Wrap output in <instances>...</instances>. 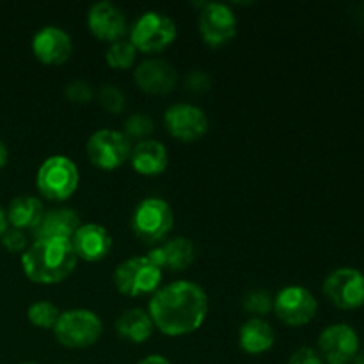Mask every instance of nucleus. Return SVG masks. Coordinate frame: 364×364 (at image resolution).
<instances>
[{"label": "nucleus", "instance_id": "27", "mask_svg": "<svg viewBox=\"0 0 364 364\" xmlns=\"http://www.w3.org/2000/svg\"><path fill=\"white\" fill-rule=\"evenodd\" d=\"M244 309L252 318H263L274 311V297L265 290H252L244 297Z\"/></svg>", "mask_w": 364, "mask_h": 364}, {"label": "nucleus", "instance_id": "36", "mask_svg": "<svg viewBox=\"0 0 364 364\" xmlns=\"http://www.w3.org/2000/svg\"><path fill=\"white\" fill-rule=\"evenodd\" d=\"M352 363H354V364H364V348H361V350L358 352V355H355V359Z\"/></svg>", "mask_w": 364, "mask_h": 364}, {"label": "nucleus", "instance_id": "1", "mask_svg": "<svg viewBox=\"0 0 364 364\" xmlns=\"http://www.w3.org/2000/svg\"><path fill=\"white\" fill-rule=\"evenodd\" d=\"M153 326L171 338L187 336L205 323L208 315L206 291L192 281H174L159 288L149 301Z\"/></svg>", "mask_w": 364, "mask_h": 364}, {"label": "nucleus", "instance_id": "30", "mask_svg": "<svg viewBox=\"0 0 364 364\" xmlns=\"http://www.w3.org/2000/svg\"><path fill=\"white\" fill-rule=\"evenodd\" d=\"M0 240H2L4 249L9 252H21L27 247V235L20 230H14V228H7Z\"/></svg>", "mask_w": 364, "mask_h": 364}, {"label": "nucleus", "instance_id": "18", "mask_svg": "<svg viewBox=\"0 0 364 364\" xmlns=\"http://www.w3.org/2000/svg\"><path fill=\"white\" fill-rule=\"evenodd\" d=\"M148 258L160 269H167L171 272H180L188 269L196 259V247L191 238L174 237L162 244L155 245L148 252Z\"/></svg>", "mask_w": 364, "mask_h": 364}, {"label": "nucleus", "instance_id": "4", "mask_svg": "<svg viewBox=\"0 0 364 364\" xmlns=\"http://www.w3.org/2000/svg\"><path fill=\"white\" fill-rule=\"evenodd\" d=\"M103 323L91 309H68L60 313L53 334L57 341L66 348L92 347L102 338Z\"/></svg>", "mask_w": 364, "mask_h": 364}, {"label": "nucleus", "instance_id": "2", "mask_svg": "<svg viewBox=\"0 0 364 364\" xmlns=\"http://www.w3.org/2000/svg\"><path fill=\"white\" fill-rule=\"evenodd\" d=\"M77 263L78 258L71 240L64 238L34 240L21 256L25 276L38 284L63 283L75 272Z\"/></svg>", "mask_w": 364, "mask_h": 364}, {"label": "nucleus", "instance_id": "29", "mask_svg": "<svg viewBox=\"0 0 364 364\" xmlns=\"http://www.w3.org/2000/svg\"><path fill=\"white\" fill-rule=\"evenodd\" d=\"M66 96L73 103H89L95 96L91 84L85 80H73L66 85Z\"/></svg>", "mask_w": 364, "mask_h": 364}, {"label": "nucleus", "instance_id": "35", "mask_svg": "<svg viewBox=\"0 0 364 364\" xmlns=\"http://www.w3.org/2000/svg\"><path fill=\"white\" fill-rule=\"evenodd\" d=\"M7 228H9V223H7V215H6V212L0 208V238L4 237V233L7 231Z\"/></svg>", "mask_w": 364, "mask_h": 364}, {"label": "nucleus", "instance_id": "7", "mask_svg": "<svg viewBox=\"0 0 364 364\" xmlns=\"http://www.w3.org/2000/svg\"><path fill=\"white\" fill-rule=\"evenodd\" d=\"M176 39V25L167 14L148 11L134 23L128 41L135 50L144 53H159L169 48Z\"/></svg>", "mask_w": 364, "mask_h": 364}, {"label": "nucleus", "instance_id": "34", "mask_svg": "<svg viewBox=\"0 0 364 364\" xmlns=\"http://www.w3.org/2000/svg\"><path fill=\"white\" fill-rule=\"evenodd\" d=\"M7 159H9V151H7V146L0 141V171L6 167Z\"/></svg>", "mask_w": 364, "mask_h": 364}, {"label": "nucleus", "instance_id": "28", "mask_svg": "<svg viewBox=\"0 0 364 364\" xmlns=\"http://www.w3.org/2000/svg\"><path fill=\"white\" fill-rule=\"evenodd\" d=\"M98 102L102 103V107L105 110H109L110 114H121L127 107V98H124V92L121 91L117 85L105 84L98 91Z\"/></svg>", "mask_w": 364, "mask_h": 364}, {"label": "nucleus", "instance_id": "16", "mask_svg": "<svg viewBox=\"0 0 364 364\" xmlns=\"http://www.w3.org/2000/svg\"><path fill=\"white\" fill-rule=\"evenodd\" d=\"M32 52L39 63L46 64V66H60L71 57L73 43L66 31L48 25L34 36Z\"/></svg>", "mask_w": 364, "mask_h": 364}, {"label": "nucleus", "instance_id": "11", "mask_svg": "<svg viewBox=\"0 0 364 364\" xmlns=\"http://www.w3.org/2000/svg\"><path fill=\"white\" fill-rule=\"evenodd\" d=\"M359 352V336L348 323H333L318 338V354L327 364H348Z\"/></svg>", "mask_w": 364, "mask_h": 364}, {"label": "nucleus", "instance_id": "9", "mask_svg": "<svg viewBox=\"0 0 364 364\" xmlns=\"http://www.w3.org/2000/svg\"><path fill=\"white\" fill-rule=\"evenodd\" d=\"M130 141L121 132L98 130L89 137L87 156L95 167L102 171H114L130 160Z\"/></svg>", "mask_w": 364, "mask_h": 364}, {"label": "nucleus", "instance_id": "5", "mask_svg": "<svg viewBox=\"0 0 364 364\" xmlns=\"http://www.w3.org/2000/svg\"><path fill=\"white\" fill-rule=\"evenodd\" d=\"M80 181L77 166L68 156L55 155L46 159L36 174V187L50 201H66L75 194Z\"/></svg>", "mask_w": 364, "mask_h": 364}, {"label": "nucleus", "instance_id": "38", "mask_svg": "<svg viewBox=\"0 0 364 364\" xmlns=\"http://www.w3.org/2000/svg\"><path fill=\"white\" fill-rule=\"evenodd\" d=\"M63 364H68V363H63Z\"/></svg>", "mask_w": 364, "mask_h": 364}, {"label": "nucleus", "instance_id": "23", "mask_svg": "<svg viewBox=\"0 0 364 364\" xmlns=\"http://www.w3.org/2000/svg\"><path fill=\"white\" fill-rule=\"evenodd\" d=\"M6 215L7 223L14 230L34 231L45 215V208H43V203L34 196H20V198H14L11 201Z\"/></svg>", "mask_w": 364, "mask_h": 364}, {"label": "nucleus", "instance_id": "19", "mask_svg": "<svg viewBox=\"0 0 364 364\" xmlns=\"http://www.w3.org/2000/svg\"><path fill=\"white\" fill-rule=\"evenodd\" d=\"M78 228H80V217L73 208H53L45 212L41 223L32 233L34 240H46V238L71 240Z\"/></svg>", "mask_w": 364, "mask_h": 364}, {"label": "nucleus", "instance_id": "33", "mask_svg": "<svg viewBox=\"0 0 364 364\" xmlns=\"http://www.w3.org/2000/svg\"><path fill=\"white\" fill-rule=\"evenodd\" d=\"M137 364H171V361L164 358V355L153 354V355H148V358H144L142 361H139Z\"/></svg>", "mask_w": 364, "mask_h": 364}, {"label": "nucleus", "instance_id": "6", "mask_svg": "<svg viewBox=\"0 0 364 364\" xmlns=\"http://www.w3.org/2000/svg\"><path fill=\"white\" fill-rule=\"evenodd\" d=\"M162 283V269L148 256H137L119 263L114 272V284L117 291L128 297L148 295L159 290Z\"/></svg>", "mask_w": 364, "mask_h": 364}, {"label": "nucleus", "instance_id": "26", "mask_svg": "<svg viewBox=\"0 0 364 364\" xmlns=\"http://www.w3.org/2000/svg\"><path fill=\"white\" fill-rule=\"evenodd\" d=\"M153 130H155V123H153L151 117L144 112H135L124 121L123 135L128 139V141L134 139V141L141 142V141H146L148 135L153 134Z\"/></svg>", "mask_w": 364, "mask_h": 364}, {"label": "nucleus", "instance_id": "12", "mask_svg": "<svg viewBox=\"0 0 364 364\" xmlns=\"http://www.w3.org/2000/svg\"><path fill=\"white\" fill-rule=\"evenodd\" d=\"M237 16L226 4H203L199 13V32L208 46H223L237 36Z\"/></svg>", "mask_w": 364, "mask_h": 364}, {"label": "nucleus", "instance_id": "32", "mask_svg": "<svg viewBox=\"0 0 364 364\" xmlns=\"http://www.w3.org/2000/svg\"><path fill=\"white\" fill-rule=\"evenodd\" d=\"M288 364H323L318 350L311 347H302L291 354Z\"/></svg>", "mask_w": 364, "mask_h": 364}, {"label": "nucleus", "instance_id": "37", "mask_svg": "<svg viewBox=\"0 0 364 364\" xmlns=\"http://www.w3.org/2000/svg\"><path fill=\"white\" fill-rule=\"evenodd\" d=\"M21 364H38V363H21Z\"/></svg>", "mask_w": 364, "mask_h": 364}, {"label": "nucleus", "instance_id": "21", "mask_svg": "<svg viewBox=\"0 0 364 364\" xmlns=\"http://www.w3.org/2000/svg\"><path fill=\"white\" fill-rule=\"evenodd\" d=\"M153 320L148 311L141 308H130L127 311L121 313L116 320V333L121 340L128 341V343L141 345L151 338Z\"/></svg>", "mask_w": 364, "mask_h": 364}, {"label": "nucleus", "instance_id": "22", "mask_svg": "<svg viewBox=\"0 0 364 364\" xmlns=\"http://www.w3.org/2000/svg\"><path fill=\"white\" fill-rule=\"evenodd\" d=\"M276 334L269 322L263 318H251L238 331V345L245 354L259 355L274 347Z\"/></svg>", "mask_w": 364, "mask_h": 364}, {"label": "nucleus", "instance_id": "15", "mask_svg": "<svg viewBox=\"0 0 364 364\" xmlns=\"http://www.w3.org/2000/svg\"><path fill=\"white\" fill-rule=\"evenodd\" d=\"M87 27L100 41L116 43L127 34V18L123 11L110 2L92 4L87 13Z\"/></svg>", "mask_w": 364, "mask_h": 364}, {"label": "nucleus", "instance_id": "10", "mask_svg": "<svg viewBox=\"0 0 364 364\" xmlns=\"http://www.w3.org/2000/svg\"><path fill=\"white\" fill-rule=\"evenodd\" d=\"M318 302L304 287H287L274 297V313L288 327H304L315 318Z\"/></svg>", "mask_w": 364, "mask_h": 364}, {"label": "nucleus", "instance_id": "8", "mask_svg": "<svg viewBox=\"0 0 364 364\" xmlns=\"http://www.w3.org/2000/svg\"><path fill=\"white\" fill-rule=\"evenodd\" d=\"M323 295L340 309H358L364 306V274L352 267H341L323 281Z\"/></svg>", "mask_w": 364, "mask_h": 364}, {"label": "nucleus", "instance_id": "17", "mask_svg": "<svg viewBox=\"0 0 364 364\" xmlns=\"http://www.w3.org/2000/svg\"><path fill=\"white\" fill-rule=\"evenodd\" d=\"M71 245L77 252V258L85 262H102L112 251V237L102 224H80L71 238Z\"/></svg>", "mask_w": 364, "mask_h": 364}, {"label": "nucleus", "instance_id": "3", "mask_svg": "<svg viewBox=\"0 0 364 364\" xmlns=\"http://www.w3.org/2000/svg\"><path fill=\"white\" fill-rule=\"evenodd\" d=\"M173 226V208L160 198H148L141 201L132 215V231L139 240L148 245L162 244Z\"/></svg>", "mask_w": 364, "mask_h": 364}, {"label": "nucleus", "instance_id": "31", "mask_svg": "<svg viewBox=\"0 0 364 364\" xmlns=\"http://www.w3.org/2000/svg\"><path fill=\"white\" fill-rule=\"evenodd\" d=\"M185 87L191 92H205L212 87V80L205 71L194 70L185 77Z\"/></svg>", "mask_w": 364, "mask_h": 364}, {"label": "nucleus", "instance_id": "25", "mask_svg": "<svg viewBox=\"0 0 364 364\" xmlns=\"http://www.w3.org/2000/svg\"><path fill=\"white\" fill-rule=\"evenodd\" d=\"M59 316V308L48 301H38L31 304V308L27 309L28 322L34 327H39V329H53Z\"/></svg>", "mask_w": 364, "mask_h": 364}, {"label": "nucleus", "instance_id": "24", "mask_svg": "<svg viewBox=\"0 0 364 364\" xmlns=\"http://www.w3.org/2000/svg\"><path fill=\"white\" fill-rule=\"evenodd\" d=\"M135 55H137L135 46L128 39H119L116 43H110L105 60L112 70H128L135 63Z\"/></svg>", "mask_w": 364, "mask_h": 364}, {"label": "nucleus", "instance_id": "14", "mask_svg": "<svg viewBox=\"0 0 364 364\" xmlns=\"http://www.w3.org/2000/svg\"><path fill=\"white\" fill-rule=\"evenodd\" d=\"M134 80L141 91L164 96L178 85V71L166 59H146L135 68Z\"/></svg>", "mask_w": 364, "mask_h": 364}, {"label": "nucleus", "instance_id": "20", "mask_svg": "<svg viewBox=\"0 0 364 364\" xmlns=\"http://www.w3.org/2000/svg\"><path fill=\"white\" fill-rule=\"evenodd\" d=\"M130 162L132 167L142 176H159L167 169L169 153L162 142L146 139L132 148Z\"/></svg>", "mask_w": 364, "mask_h": 364}, {"label": "nucleus", "instance_id": "13", "mask_svg": "<svg viewBox=\"0 0 364 364\" xmlns=\"http://www.w3.org/2000/svg\"><path fill=\"white\" fill-rule=\"evenodd\" d=\"M166 130L181 142H194L208 132V117L205 110L191 103L171 105L164 114Z\"/></svg>", "mask_w": 364, "mask_h": 364}]
</instances>
